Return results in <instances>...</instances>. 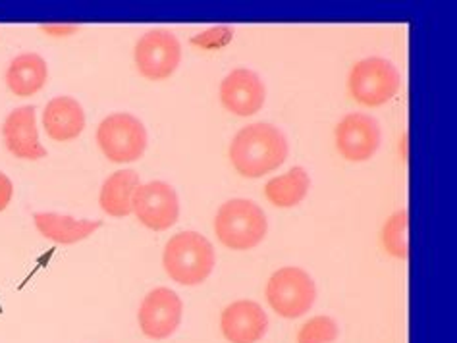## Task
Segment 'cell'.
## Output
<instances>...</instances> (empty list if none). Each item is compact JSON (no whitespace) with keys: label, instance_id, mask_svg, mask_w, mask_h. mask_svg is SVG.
I'll use <instances>...</instances> for the list:
<instances>
[{"label":"cell","instance_id":"1","mask_svg":"<svg viewBox=\"0 0 457 343\" xmlns=\"http://www.w3.org/2000/svg\"><path fill=\"white\" fill-rule=\"evenodd\" d=\"M287 159V141L278 127L257 122L239 129L230 145L232 167L244 177H262Z\"/></svg>","mask_w":457,"mask_h":343},{"label":"cell","instance_id":"2","mask_svg":"<svg viewBox=\"0 0 457 343\" xmlns=\"http://www.w3.org/2000/svg\"><path fill=\"white\" fill-rule=\"evenodd\" d=\"M212 243L197 232H182L166 243L162 265L179 286H199L214 270Z\"/></svg>","mask_w":457,"mask_h":343},{"label":"cell","instance_id":"3","mask_svg":"<svg viewBox=\"0 0 457 343\" xmlns=\"http://www.w3.org/2000/svg\"><path fill=\"white\" fill-rule=\"evenodd\" d=\"M269 222L262 208L247 199H232L224 203L214 218V233L232 251H247L257 247L267 235Z\"/></svg>","mask_w":457,"mask_h":343},{"label":"cell","instance_id":"4","mask_svg":"<svg viewBox=\"0 0 457 343\" xmlns=\"http://www.w3.org/2000/svg\"><path fill=\"white\" fill-rule=\"evenodd\" d=\"M97 143L103 155L114 164L136 162L147 149L145 126L128 112L111 114L99 124Z\"/></svg>","mask_w":457,"mask_h":343},{"label":"cell","instance_id":"5","mask_svg":"<svg viewBox=\"0 0 457 343\" xmlns=\"http://www.w3.org/2000/svg\"><path fill=\"white\" fill-rule=\"evenodd\" d=\"M400 74L395 66L384 58L372 56L359 61L347 78L352 97L363 106H382L400 91Z\"/></svg>","mask_w":457,"mask_h":343},{"label":"cell","instance_id":"6","mask_svg":"<svg viewBox=\"0 0 457 343\" xmlns=\"http://www.w3.org/2000/svg\"><path fill=\"white\" fill-rule=\"evenodd\" d=\"M317 299L315 282L303 268L286 266L274 272L267 283V301L284 318H299Z\"/></svg>","mask_w":457,"mask_h":343},{"label":"cell","instance_id":"7","mask_svg":"<svg viewBox=\"0 0 457 343\" xmlns=\"http://www.w3.org/2000/svg\"><path fill=\"white\" fill-rule=\"evenodd\" d=\"M136 66L143 78L161 81L170 78L182 61V45L168 29H153L136 45Z\"/></svg>","mask_w":457,"mask_h":343},{"label":"cell","instance_id":"8","mask_svg":"<svg viewBox=\"0 0 457 343\" xmlns=\"http://www.w3.org/2000/svg\"><path fill=\"white\" fill-rule=\"evenodd\" d=\"M134 212L149 230L162 232L172 228L179 216V200L174 187L164 182L141 184L134 195Z\"/></svg>","mask_w":457,"mask_h":343},{"label":"cell","instance_id":"9","mask_svg":"<svg viewBox=\"0 0 457 343\" xmlns=\"http://www.w3.org/2000/svg\"><path fill=\"white\" fill-rule=\"evenodd\" d=\"M184 305L178 293L168 288L153 290L139 306V328L151 339L170 338L182 323Z\"/></svg>","mask_w":457,"mask_h":343},{"label":"cell","instance_id":"10","mask_svg":"<svg viewBox=\"0 0 457 343\" xmlns=\"http://www.w3.org/2000/svg\"><path fill=\"white\" fill-rule=\"evenodd\" d=\"M336 147L345 160H369L380 147L378 122L367 114H347L336 127Z\"/></svg>","mask_w":457,"mask_h":343},{"label":"cell","instance_id":"11","mask_svg":"<svg viewBox=\"0 0 457 343\" xmlns=\"http://www.w3.org/2000/svg\"><path fill=\"white\" fill-rule=\"evenodd\" d=\"M264 99H267V89L262 79L247 68L234 69L220 84V102L228 112L236 116L257 114L262 109Z\"/></svg>","mask_w":457,"mask_h":343},{"label":"cell","instance_id":"12","mask_svg":"<svg viewBox=\"0 0 457 343\" xmlns=\"http://www.w3.org/2000/svg\"><path fill=\"white\" fill-rule=\"evenodd\" d=\"M3 137L6 149L16 159L39 160L46 157V149L41 145L37 132V118L33 106H20L12 110L3 124Z\"/></svg>","mask_w":457,"mask_h":343},{"label":"cell","instance_id":"13","mask_svg":"<svg viewBox=\"0 0 457 343\" xmlns=\"http://www.w3.org/2000/svg\"><path fill=\"white\" fill-rule=\"evenodd\" d=\"M220 328L230 343H257L267 334L269 316L259 303L242 299L226 306Z\"/></svg>","mask_w":457,"mask_h":343},{"label":"cell","instance_id":"14","mask_svg":"<svg viewBox=\"0 0 457 343\" xmlns=\"http://www.w3.org/2000/svg\"><path fill=\"white\" fill-rule=\"evenodd\" d=\"M45 132L53 141L66 143L81 135L86 127V112L81 104L71 97H56L53 99L43 112Z\"/></svg>","mask_w":457,"mask_h":343},{"label":"cell","instance_id":"15","mask_svg":"<svg viewBox=\"0 0 457 343\" xmlns=\"http://www.w3.org/2000/svg\"><path fill=\"white\" fill-rule=\"evenodd\" d=\"M33 222L43 238L60 245H74L87 240L103 226L99 220H76L66 215H56V212H37Z\"/></svg>","mask_w":457,"mask_h":343},{"label":"cell","instance_id":"16","mask_svg":"<svg viewBox=\"0 0 457 343\" xmlns=\"http://www.w3.org/2000/svg\"><path fill=\"white\" fill-rule=\"evenodd\" d=\"M46 79H49V66H46L43 56L35 53L16 56L6 69L8 89L21 99L33 97L35 93H39L45 87Z\"/></svg>","mask_w":457,"mask_h":343},{"label":"cell","instance_id":"17","mask_svg":"<svg viewBox=\"0 0 457 343\" xmlns=\"http://www.w3.org/2000/svg\"><path fill=\"white\" fill-rule=\"evenodd\" d=\"M141 185L134 170H118L103 184L99 205L108 216L124 218L134 212V195Z\"/></svg>","mask_w":457,"mask_h":343},{"label":"cell","instance_id":"18","mask_svg":"<svg viewBox=\"0 0 457 343\" xmlns=\"http://www.w3.org/2000/svg\"><path fill=\"white\" fill-rule=\"evenodd\" d=\"M309 187L311 180L307 170L302 167H295L267 182V185H264V197H267L269 203L274 207L292 208L307 197Z\"/></svg>","mask_w":457,"mask_h":343},{"label":"cell","instance_id":"19","mask_svg":"<svg viewBox=\"0 0 457 343\" xmlns=\"http://www.w3.org/2000/svg\"><path fill=\"white\" fill-rule=\"evenodd\" d=\"M407 228H409V215L407 210H400L386 222L382 232V241L386 251L398 258H407L409 245H407Z\"/></svg>","mask_w":457,"mask_h":343},{"label":"cell","instance_id":"20","mask_svg":"<svg viewBox=\"0 0 457 343\" xmlns=\"http://www.w3.org/2000/svg\"><path fill=\"white\" fill-rule=\"evenodd\" d=\"M338 338V324L332 316H312L297 332V343H334Z\"/></svg>","mask_w":457,"mask_h":343},{"label":"cell","instance_id":"21","mask_svg":"<svg viewBox=\"0 0 457 343\" xmlns=\"http://www.w3.org/2000/svg\"><path fill=\"white\" fill-rule=\"evenodd\" d=\"M12 197H14V185L6 174L0 172V212L8 208Z\"/></svg>","mask_w":457,"mask_h":343},{"label":"cell","instance_id":"22","mask_svg":"<svg viewBox=\"0 0 457 343\" xmlns=\"http://www.w3.org/2000/svg\"><path fill=\"white\" fill-rule=\"evenodd\" d=\"M45 31H49V33H56V35H66V33H71V31H76V28H45Z\"/></svg>","mask_w":457,"mask_h":343}]
</instances>
